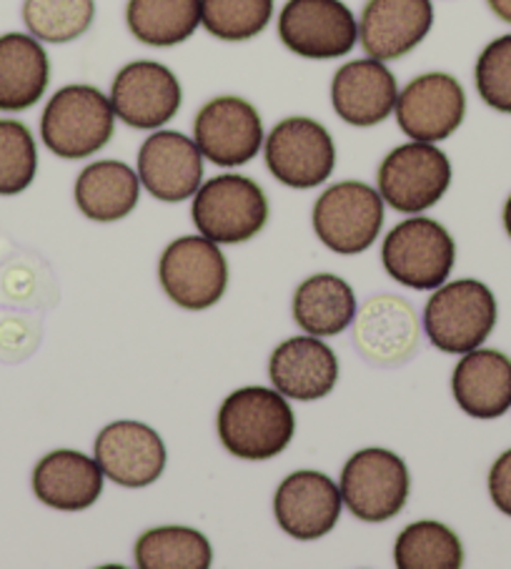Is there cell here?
Listing matches in <instances>:
<instances>
[{
    "label": "cell",
    "instance_id": "obj_1",
    "mask_svg": "<svg viewBox=\"0 0 511 569\" xmlns=\"http://www.w3.org/2000/svg\"><path fill=\"white\" fill-rule=\"evenodd\" d=\"M293 435H297V417L279 389H236L219 409L221 445L239 459L267 462L291 445Z\"/></svg>",
    "mask_w": 511,
    "mask_h": 569
},
{
    "label": "cell",
    "instance_id": "obj_2",
    "mask_svg": "<svg viewBox=\"0 0 511 569\" xmlns=\"http://www.w3.org/2000/svg\"><path fill=\"white\" fill-rule=\"evenodd\" d=\"M116 133V111L101 88L71 83L58 88L41 116V139L58 159L81 161L106 149Z\"/></svg>",
    "mask_w": 511,
    "mask_h": 569
},
{
    "label": "cell",
    "instance_id": "obj_3",
    "mask_svg": "<svg viewBox=\"0 0 511 569\" xmlns=\"http://www.w3.org/2000/svg\"><path fill=\"white\" fill-rule=\"evenodd\" d=\"M497 317V299L487 283L459 279L434 289L424 309V331L444 355H467L489 339Z\"/></svg>",
    "mask_w": 511,
    "mask_h": 569
},
{
    "label": "cell",
    "instance_id": "obj_4",
    "mask_svg": "<svg viewBox=\"0 0 511 569\" xmlns=\"http://www.w3.org/2000/svg\"><path fill=\"white\" fill-rule=\"evenodd\" d=\"M191 219L213 243H243L267 226L269 199L249 176L221 173L196 191Z\"/></svg>",
    "mask_w": 511,
    "mask_h": 569
},
{
    "label": "cell",
    "instance_id": "obj_5",
    "mask_svg": "<svg viewBox=\"0 0 511 569\" xmlns=\"http://www.w3.org/2000/svg\"><path fill=\"white\" fill-rule=\"evenodd\" d=\"M381 261L394 281L417 291H434L454 269L457 243L439 221L411 216L383 239Z\"/></svg>",
    "mask_w": 511,
    "mask_h": 569
},
{
    "label": "cell",
    "instance_id": "obj_6",
    "mask_svg": "<svg viewBox=\"0 0 511 569\" xmlns=\"http://www.w3.org/2000/svg\"><path fill=\"white\" fill-rule=\"evenodd\" d=\"M271 176L289 189H317L337 169V143L329 129L309 116H289L263 141Z\"/></svg>",
    "mask_w": 511,
    "mask_h": 569
},
{
    "label": "cell",
    "instance_id": "obj_7",
    "mask_svg": "<svg viewBox=\"0 0 511 569\" xmlns=\"http://www.w3.org/2000/svg\"><path fill=\"white\" fill-rule=\"evenodd\" d=\"M377 186L383 203L391 209L421 213L444 199L451 186V161L437 143H401L383 156Z\"/></svg>",
    "mask_w": 511,
    "mask_h": 569
},
{
    "label": "cell",
    "instance_id": "obj_8",
    "mask_svg": "<svg viewBox=\"0 0 511 569\" xmlns=\"http://www.w3.org/2000/svg\"><path fill=\"white\" fill-rule=\"evenodd\" d=\"M311 221L323 247L341 257H357L381 233L383 199L369 183L339 181L313 203Z\"/></svg>",
    "mask_w": 511,
    "mask_h": 569
},
{
    "label": "cell",
    "instance_id": "obj_9",
    "mask_svg": "<svg viewBox=\"0 0 511 569\" xmlns=\"http://www.w3.org/2000/svg\"><path fill=\"white\" fill-rule=\"evenodd\" d=\"M277 26L281 43L307 61L343 58L359 43V18L343 0H287Z\"/></svg>",
    "mask_w": 511,
    "mask_h": 569
},
{
    "label": "cell",
    "instance_id": "obj_10",
    "mask_svg": "<svg viewBox=\"0 0 511 569\" xmlns=\"http://www.w3.org/2000/svg\"><path fill=\"white\" fill-rule=\"evenodd\" d=\"M409 469L389 449L369 447L353 455L341 472V499L361 522H387L409 499Z\"/></svg>",
    "mask_w": 511,
    "mask_h": 569
},
{
    "label": "cell",
    "instance_id": "obj_11",
    "mask_svg": "<svg viewBox=\"0 0 511 569\" xmlns=\"http://www.w3.org/2000/svg\"><path fill=\"white\" fill-rule=\"evenodd\" d=\"M159 279L176 307L203 311L219 303L229 287V263L206 237H181L169 243L159 261Z\"/></svg>",
    "mask_w": 511,
    "mask_h": 569
},
{
    "label": "cell",
    "instance_id": "obj_12",
    "mask_svg": "<svg viewBox=\"0 0 511 569\" xmlns=\"http://www.w3.org/2000/svg\"><path fill=\"white\" fill-rule=\"evenodd\" d=\"M193 141L206 161L236 169L259 156L267 133L259 108L251 101L241 96H216L196 113Z\"/></svg>",
    "mask_w": 511,
    "mask_h": 569
},
{
    "label": "cell",
    "instance_id": "obj_13",
    "mask_svg": "<svg viewBox=\"0 0 511 569\" xmlns=\"http://www.w3.org/2000/svg\"><path fill=\"white\" fill-rule=\"evenodd\" d=\"M116 119L136 131H159L176 119L183 103L179 76L159 61H131L111 83Z\"/></svg>",
    "mask_w": 511,
    "mask_h": 569
},
{
    "label": "cell",
    "instance_id": "obj_14",
    "mask_svg": "<svg viewBox=\"0 0 511 569\" xmlns=\"http://www.w3.org/2000/svg\"><path fill=\"white\" fill-rule=\"evenodd\" d=\"M394 113L399 129L411 141H447L464 123V86L451 73H421L401 88Z\"/></svg>",
    "mask_w": 511,
    "mask_h": 569
},
{
    "label": "cell",
    "instance_id": "obj_15",
    "mask_svg": "<svg viewBox=\"0 0 511 569\" xmlns=\"http://www.w3.org/2000/svg\"><path fill=\"white\" fill-rule=\"evenodd\" d=\"M93 457L106 479L126 489L149 487L166 469V445L159 431L131 419L103 427L93 441Z\"/></svg>",
    "mask_w": 511,
    "mask_h": 569
},
{
    "label": "cell",
    "instance_id": "obj_16",
    "mask_svg": "<svg viewBox=\"0 0 511 569\" xmlns=\"http://www.w3.org/2000/svg\"><path fill=\"white\" fill-rule=\"evenodd\" d=\"M203 161L193 136L159 129L141 143L139 179L153 199L179 203L201 189Z\"/></svg>",
    "mask_w": 511,
    "mask_h": 569
},
{
    "label": "cell",
    "instance_id": "obj_17",
    "mask_svg": "<svg viewBox=\"0 0 511 569\" xmlns=\"http://www.w3.org/2000/svg\"><path fill=\"white\" fill-rule=\"evenodd\" d=\"M431 28V0H367L359 16V43L369 58L389 63L417 51Z\"/></svg>",
    "mask_w": 511,
    "mask_h": 569
},
{
    "label": "cell",
    "instance_id": "obj_18",
    "mask_svg": "<svg viewBox=\"0 0 511 569\" xmlns=\"http://www.w3.org/2000/svg\"><path fill=\"white\" fill-rule=\"evenodd\" d=\"M341 489L321 472L289 475L273 495V515L279 527L299 542H313L327 537L341 517Z\"/></svg>",
    "mask_w": 511,
    "mask_h": 569
},
{
    "label": "cell",
    "instance_id": "obj_19",
    "mask_svg": "<svg viewBox=\"0 0 511 569\" xmlns=\"http://www.w3.org/2000/svg\"><path fill=\"white\" fill-rule=\"evenodd\" d=\"M399 83L391 68L377 58L343 63L331 78V106L339 119L357 129H371L394 113Z\"/></svg>",
    "mask_w": 511,
    "mask_h": 569
},
{
    "label": "cell",
    "instance_id": "obj_20",
    "mask_svg": "<svg viewBox=\"0 0 511 569\" xmlns=\"http://www.w3.org/2000/svg\"><path fill=\"white\" fill-rule=\"evenodd\" d=\"M353 321V345L373 365H404L419 347L417 311L401 297L369 299Z\"/></svg>",
    "mask_w": 511,
    "mask_h": 569
},
{
    "label": "cell",
    "instance_id": "obj_21",
    "mask_svg": "<svg viewBox=\"0 0 511 569\" xmlns=\"http://www.w3.org/2000/svg\"><path fill=\"white\" fill-rule=\"evenodd\" d=\"M269 377L287 399L317 401L337 387L339 359L319 337H291L273 349Z\"/></svg>",
    "mask_w": 511,
    "mask_h": 569
},
{
    "label": "cell",
    "instance_id": "obj_22",
    "mask_svg": "<svg viewBox=\"0 0 511 569\" xmlns=\"http://www.w3.org/2000/svg\"><path fill=\"white\" fill-rule=\"evenodd\" d=\"M103 469L83 451L58 449L33 469V492L43 505L61 512H83L103 492Z\"/></svg>",
    "mask_w": 511,
    "mask_h": 569
},
{
    "label": "cell",
    "instance_id": "obj_23",
    "mask_svg": "<svg viewBox=\"0 0 511 569\" xmlns=\"http://www.w3.org/2000/svg\"><path fill=\"white\" fill-rule=\"evenodd\" d=\"M451 391L469 417H504L511 409V359L494 349L467 351L451 377Z\"/></svg>",
    "mask_w": 511,
    "mask_h": 569
},
{
    "label": "cell",
    "instance_id": "obj_24",
    "mask_svg": "<svg viewBox=\"0 0 511 569\" xmlns=\"http://www.w3.org/2000/svg\"><path fill=\"white\" fill-rule=\"evenodd\" d=\"M51 83V61L43 43L31 33L0 36V111L33 108Z\"/></svg>",
    "mask_w": 511,
    "mask_h": 569
},
{
    "label": "cell",
    "instance_id": "obj_25",
    "mask_svg": "<svg viewBox=\"0 0 511 569\" xmlns=\"http://www.w3.org/2000/svg\"><path fill=\"white\" fill-rule=\"evenodd\" d=\"M73 196L86 219L101 223L121 221L139 206V171L116 159L93 161L78 173Z\"/></svg>",
    "mask_w": 511,
    "mask_h": 569
},
{
    "label": "cell",
    "instance_id": "obj_26",
    "mask_svg": "<svg viewBox=\"0 0 511 569\" xmlns=\"http://www.w3.org/2000/svg\"><path fill=\"white\" fill-rule=\"evenodd\" d=\"M293 321L311 337H337L357 319V293L337 273H317L293 291Z\"/></svg>",
    "mask_w": 511,
    "mask_h": 569
},
{
    "label": "cell",
    "instance_id": "obj_27",
    "mask_svg": "<svg viewBox=\"0 0 511 569\" xmlns=\"http://www.w3.org/2000/svg\"><path fill=\"white\" fill-rule=\"evenodd\" d=\"M126 26L143 46H181L201 28V0H128Z\"/></svg>",
    "mask_w": 511,
    "mask_h": 569
},
{
    "label": "cell",
    "instance_id": "obj_28",
    "mask_svg": "<svg viewBox=\"0 0 511 569\" xmlns=\"http://www.w3.org/2000/svg\"><path fill=\"white\" fill-rule=\"evenodd\" d=\"M136 565L141 569H209L211 542L199 529L163 525L143 532L136 542Z\"/></svg>",
    "mask_w": 511,
    "mask_h": 569
},
{
    "label": "cell",
    "instance_id": "obj_29",
    "mask_svg": "<svg viewBox=\"0 0 511 569\" xmlns=\"http://www.w3.org/2000/svg\"><path fill=\"white\" fill-rule=\"evenodd\" d=\"M394 565L399 569H459L464 565V547L447 525L421 519L399 535Z\"/></svg>",
    "mask_w": 511,
    "mask_h": 569
},
{
    "label": "cell",
    "instance_id": "obj_30",
    "mask_svg": "<svg viewBox=\"0 0 511 569\" xmlns=\"http://www.w3.org/2000/svg\"><path fill=\"white\" fill-rule=\"evenodd\" d=\"M96 0H23V23L41 43H71L91 31Z\"/></svg>",
    "mask_w": 511,
    "mask_h": 569
},
{
    "label": "cell",
    "instance_id": "obj_31",
    "mask_svg": "<svg viewBox=\"0 0 511 569\" xmlns=\"http://www.w3.org/2000/svg\"><path fill=\"white\" fill-rule=\"evenodd\" d=\"M277 0H201V26L226 43L261 36L273 21Z\"/></svg>",
    "mask_w": 511,
    "mask_h": 569
},
{
    "label": "cell",
    "instance_id": "obj_32",
    "mask_svg": "<svg viewBox=\"0 0 511 569\" xmlns=\"http://www.w3.org/2000/svg\"><path fill=\"white\" fill-rule=\"evenodd\" d=\"M38 173V146L23 121L0 119V196H18Z\"/></svg>",
    "mask_w": 511,
    "mask_h": 569
},
{
    "label": "cell",
    "instance_id": "obj_33",
    "mask_svg": "<svg viewBox=\"0 0 511 569\" xmlns=\"http://www.w3.org/2000/svg\"><path fill=\"white\" fill-rule=\"evenodd\" d=\"M477 91L489 108L511 116V33L499 36L477 58Z\"/></svg>",
    "mask_w": 511,
    "mask_h": 569
},
{
    "label": "cell",
    "instance_id": "obj_34",
    "mask_svg": "<svg viewBox=\"0 0 511 569\" xmlns=\"http://www.w3.org/2000/svg\"><path fill=\"white\" fill-rule=\"evenodd\" d=\"M489 495L501 515L511 517V449L501 455L489 472Z\"/></svg>",
    "mask_w": 511,
    "mask_h": 569
},
{
    "label": "cell",
    "instance_id": "obj_35",
    "mask_svg": "<svg viewBox=\"0 0 511 569\" xmlns=\"http://www.w3.org/2000/svg\"><path fill=\"white\" fill-rule=\"evenodd\" d=\"M487 6L491 8V13H494L499 21L511 23V0H487Z\"/></svg>",
    "mask_w": 511,
    "mask_h": 569
},
{
    "label": "cell",
    "instance_id": "obj_36",
    "mask_svg": "<svg viewBox=\"0 0 511 569\" xmlns=\"http://www.w3.org/2000/svg\"><path fill=\"white\" fill-rule=\"evenodd\" d=\"M504 229H507L509 239H511V196H509V199H507V206H504Z\"/></svg>",
    "mask_w": 511,
    "mask_h": 569
}]
</instances>
